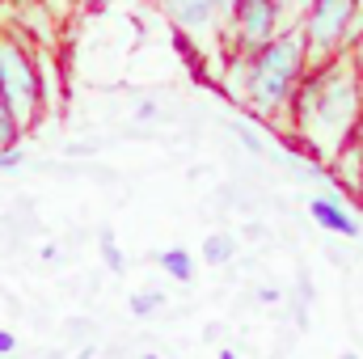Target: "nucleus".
I'll list each match as a JSON object with an SVG mask.
<instances>
[{
    "mask_svg": "<svg viewBox=\"0 0 363 359\" xmlns=\"http://www.w3.org/2000/svg\"><path fill=\"white\" fill-rule=\"evenodd\" d=\"M287 110H291V131L317 157H334L342 144L359 136L363 123V77L355 60L338 51L321 64H308Z\"/></svg>",
    "mask_w": 363,
    "mask_h": 359,
    "instance_id": "obj_1",
    "label": "nucleus"
},
{
    "mask_svg": "<svg viewBox=\"0 0 363 359\" xmlns=\"http://www.w3.org/2000/svg\"><path fill=\"white\" fill-rule=\"evenodd\" d=\"M308 72V43L300 26H283L271 43L250 51V81H245V106L258 118H279Z\"/></svg>",
    "mask_w": 363,
    "mask_h": 359,
    "instance_id": "obj_2",
    "label": "nucleus"
},
{
    "mask_svg": "<svg viewBox=\"0 0 363 359\" xmlns=\"http://www.w3.org/2000/svg\"><path fill=\"white\" fill-rule=\"evenodd\" d=\"M0 97L17 114V123L30 131L43 118V85H38V60L30 43L13 30H0Z\"/></svg>",
    "mask_w": 363,
    "mask_h": 359,
    "instance_id": "obj_3",
    "label": "nucleus"
},
{
    "mask_svg": "<svg viewBox=\"0 0 363 359\" xmlns=\"http://www.w3.org/2000/svg\"><path fill=\"white\" fill-rule=\"evenodd\" d=\"M359 0H304V43H308V64H321L338 51H347V34L355 21Z\"/></svg>",
    "mask_w": 363,
    "mask_h": 359,
    "instance_id": "obj_4",
    "label": "nucleus"
},
{
    "mask_svg": "<svg viewBox=\"0 0 363 359\" xmlns=\"http://www.w3.org/2000/svg\"><path fill=\"white\" fill-rule=\"evenodd\" d=\"M287 13L274 0H241L228 13V30H233V47L237 51H258L262 43H271L274 34L283 30Z\"/></svg>",
    "mask_w": 363,
    "mask_h": 359,
    "instance_id": "obj_5",
    "label": "nucleus"
},
{
    "mask_svg": "<svg viewBox=\"0 0 363 359\" xmlns=\"http://www.w3.org/2000/svg\"><path fill=\"white\" fill-rule=\"evenodd\" d=\"M157 4L169 13V21L182 34H194V38H207L220 26H228L220 13V0H157Z\"/></svg>",
    "mask_w": 363,
    "mask_h": 359,
    "instance_id": "obj_6",
    "label": "nucleus"
},
{
    "mask_svg": "<svg viewBox=\"0 0 363 359\" xmlns=\"http://www.w3.org/2000/svg\"><path fill=\"white\" fill-rule=\"evenodd\" d=\"M308 216H313L317 228H325V233H334L342 241L359 237V220H355V211H347V203L338 194H313L308 199Z\"/></svg>",
    "mask_w": 363,
    "mask_h": 359,
    "instance_id": "obj_7",
    "label": "nucleus"
},
{
    "mask_svg": "<svg viewBox=\"0 0 363 359\" xmlns=\"http://www.w3.org/2000/svg\"><path fill=\"white\" fill-rule=\"evenodd\" d=\"M237 254H241L237 233L220 228V233L203 237V263H207V267H233V263H237Z\"/></svg>",
    "mask_w": 363,
    "mask_h": 359,
    "instance_id": "obj_8",
    "label": "nucleus"
},
{
    "mask_svg": "<svg viewBox=\"0 0 363 359\" xmlns=\"http://www.w3.org/2000/svg\"><path fill=\"white\" fill-rule=\"evenodd\" d=\"M157 267L165 270L169 279H178V283H190V279H194V254L182 250V245H169V250L157 254Z\"/></svg>",
    "mask_w": 363,
    "mask_h": 359,
    "instance_id": "obj_9",
    "label": "nucleus"
},
{
    "mask_svg": "<svg viewBox=\"0 0 363 359\" xmlns=\"http://www.w3.org/2000/svg\"><path fill=\"white\" fill-rule=\"evenodd\" d=\"M165 304H169V296H165L161 287H144V292H131V296H127V309H131V317H135V321L157 317Z\"/></svg>",
    "mask_w": 363,
    "mask_h": 359,
    "instance_id": "obj_10",
    "label": "nucleus"
},
{
    "mask_svg": "<svg viewBox=\"0 0 363 359\" xmlns=\"http://www.w3.org/2000/svg\"><path fill=\"white\" fill-rule=\"evenodd\" d=\"M97 250H101V263H106L110 275H127V258H123V250H118V241H114L110 228L97 233Z\"/></svg>",
    "mask_w": 363,
    "mask_h": 359,
    "instance_id": "obj_11",
    "label": "nucleus"
},
{
    "mask_svg": "<svg viewBox=\"0 0 363 359\" xmlns=\"http://www.w3.org/2000/svg\"><path fill=\"white\" fill-rule=\"evenodd\" d=\"M21 136H26V127L17 123V114H13V110H9V101L0 97V148L21 144Z\"/></svg>",
    "mask_w": 363,
    "mask_h": 359,
    "instance_id": "obj_12",
    "label": "nucleus"
},
{
    "mask_svg": "<svg viewBox=\"0 0 363 359\" xmlns=\"http://www.w3.org/2000/svg\"><path fill=\"white\" fill-rule=\"evenodd\" d=\"M233 136H237V144H241L250 157H267V140H262L250 123H233Z\"/></svg>",
    "mask_w": 363,
    "mask_h": 359,
    "instance_id": "obj_13",
    "label": "nucleus"
},
{
    "mask_svg": "<svg viewBox=\"0 0 363 359\" xmlns=\"http://www.w3.org/2000/svg\"><path fill=\"white\" fill-rule=\"evenodd\" d=\"M26 165V153H21V144H13V148H0V174H13V170H21Z\"/></svg>",
    "mask_w": 363,
    "mask_h": 359,
    "instance_id": "obj_14",
    "label": "nucleus"
},
{
    "mask_svg": "<svg viewBox=\"0 0 363 359\" xmlns=\"http://www.w3.org/2000/svg\"><path fill=\"white\" fill-rule=\"evenodd\" d=\"M258 304H283V287H274V283L258 287Z\"/></svg>",
    "mask_w": 363,
    "mask_h": 359,
    "instance_id": "obj_15",
    "label": "nucleus"
},
{
    "mask_svg": "<svg viewBox=\"0 0 363 359\" xmlns=\"http://www.w3.org/2000/svg\"><path fill=\"white\" fill-rule=\"evenodd\" d=\"M17 351V338H13V330H0V359L13 355Z\"/></svg>",
    "mask_w": 363,
    "mask_h": 359,
    "instance_id": "obj_16",
    "label": "nucleus"
},
{
    "mask_svg": "<svg viewBox=\"0 0 363 359\" xmlns=\"http://www.w3.org/2000/svg\"><path fill=\"white\" fill-rule=\"evenodd\" d=\"M157 114H161V106H157V101H144V106L135 110V118H140V123H148V118H157Z\"/></svg>",
    "mask_w": 363,
    "mask_h": 359,
    "instance_id": "obj_17",
    "label": "nucleus"
},
{
    "mask_svg": "<svg viewBox=\"0 0 363 359\" xmlns=\"http://www.w3.org/2000/svg\"><path fill=\"white\" fill-rule=\"evenodd\" d=\"M237 4H241V0H220V13H224V21H228V13H233Z\"/></svg>",
    "mask_w": 363,
    "mask_h": 359,
    "instance_id": "obj_18",
    "label": "nucleus"
},
{
    "mask_svg": "<svg viewBox=\"0 0 363 359\" xmlns=\"http://www.w3.org/2000/svg\"><path fill=\"white\" fill-rule=\"evenodd\" d=\"M274 4H279V9H283V13H291V9H300V4H304V0H274Z\"/></svg>",
    "mask_w": 363,
    "mask_h": 359,
    "instance_id": "obj_19",
    "label": "nucleus"
},
{
    "mask_svg": "<svg viewBox=\"0 0 363 359\" xmlns=\"http://www.w3.org/2000/svg\"><path fill=\"white\" fill-rule=\"evenodd\" d=\"M77 359H97V347H85V351H81Z\"/></svg>",
    "mask_w": 363,
    "mask_h": 359,
    "instance_id": "obj_20",
    "label": "nucleus"
},
{
    "mask_svg": "<svg viewBox=\"0 0 363 359\" xmlns=\"http://www.w3.org/2000/svg\"><path fill=\"white\" fill-rule=\"evenodd\" d=\"M216 359H241V355H237V351H228V347H224V351H220V355H216Z\"/></svg>",
    "mask_w": 363,
    "mask_h": 359,
    "instance_id": "obj_21",
    "label": "nucleus"
},
{
    "mask_svg": "<svg viewBox=\"0 0 363 359\" xmlns=\"http://www.w3.org/2000/svg\"><path fill=\"white\" fill-rule=\"evenodd\" d=\"M140 359H161V355H157V351H144V355H140Z\"/></svg>",
    "mask_w": 363,
    "mask_h": 359,
    "instance_id": "obj_22",
    "label": "nucleus"
},
{
    "mask_svg": "<svg viewBox=\"0 0 363 359\" xmlns=\"http://www.w3.org/2000/svg\"><path fill=\"white\" fill-rule=\"evenodd\" d=\"M338 359H363V355H355V351H347V355H338Z\"/></svg>",
    "mask_w": 363,
    "mask_h": 359,
    "instance_id": "obj_23",
    "label": "nucleus"
},
{
    "mask_svg": "<svg viewBox=\"0 0 363 359\" xmlns=\"http://www.w3.org/2000/svg\"><path fill=\"white\" fill-rule=\"evenodd\" d=\"M81 4H101V0H81Z\"/></svg>",
    "mask_w": 363,
    "mask_h": 359,
    "instance_id": "obj_24",
    "label": "nucleus"
},
{
    "mask_svg": "<svg viewBox=\"0 0 363 359\" xmlns=\"http://www.w3.org/2000/svg\"><path fill=\"white\" fill-rule=\"evenodd\" d=\"M51 359H64V355H51Z\"/></svg>",
    "mask_w": 363,
    "mask_h": 359,
    "instance_id": "obj_25",
    "label": "nucleus"
},
{
    "mask_svg": "<svg viewBox=\"0 0 363 359\" xmlns=\"http://www.w3.org/2000/svg\"><path fill=\"white\" fill-rule=\"evenodd\" d=\"M0 4H9V0H0Z\"/></svg>",
    "mask_w": 363,
    "mask_h": 359,
    "instance_id": "obj_26",
    "label": "nucleus"
}]
</instances>
